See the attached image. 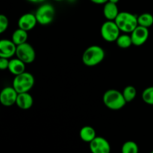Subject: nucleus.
I'll list each match as a JSON object with an SVG mask.
<instances>
[{
	"label": "nucleus",
	"mask_w": 153,
	"mask_h": 153,
	"mask_svg": "<svg viewBox=\"0 0 153 153\" xmlns=\"http://www.w3.org/2000/svg\"><path fill=\"white\" fill-rule=\"evenodd\" d=\"M105 52L101 46L93 45L87 48L82 55V62L87 67H95L102 62Z\"/></svg>",
	"instance_id": "1"
},
{
	"label": "nucleus",
	"mask_w": 153,
	"mask_h": 153,
	"mask_svg": "<svg viewBox=\"0 0 153 153\" xmlns=\"http://www.w3.org/2000/svg\"><path fill=\"white\" fill-rule=\"evenodd\" d=\"M102 100L105 105L113 111L120 110L127 103L123 93L116 89H110L105 91Z\"/></svg>",
	"instance_id": "2"
},
{
	"label": "nucleus",
	"mask_w": 153,
	"mask_h": 153,
	"mask_svg": "<svg viewBox=\"0 0 153 153\" xmlns=\"http://www.w3.org/2000/svg\"><path fill=\"white\" fill-rule=\"evenodd\" d=\"M114 22L121 31L126 34H131L138 25L137 16L128 11L120 12Z\"/></svg>",
	"instance_id": "3"
},
{
	"label": "nucleus",
	"mask_w": 153,
	"mask_h": 153,
	"mask_svg": "<svg viewBox=\"0 0 153 153\" xmlns=\"http://www.w3.org/2000/svg\"><path fill=\"white\" fill-rule=\"evenodd\" d=\"M34 85V77L31 73L24 72L21 74L15 76L12 86L18 94L29 92Z\"/></svg>",
	"instance_id": "4"
},
{
	"label": "nucleus",
	"mask_w": 153,
	"mask_h": 153,
	"mask_svg": "<svg viewBox=\"0 0 153 153\" xmlns=\"http://www.w3.org/2000/svg\"><path fill=\"white\" fill-rule=\"evenodd\" d=\"M34 14L37 23L42 25H47L52 23L55 19V9L51 4L44 3L39 6Z\"/></svg>",
	"instance_id": "5"
},
{
	"label": "nucleus",
	"mask_w": 153,
	"mask_h": 153,
	"mask_svg": "<svg viewBox=\"0 0 153 153\" xmlns=\"http://www.w3.org/2000/svg\"><path fill=\"white\" fill-rule=\"evenodd\" d=\"M120 30L114 21L107 20L102 25L100 34L103 40L108 43L116 42L120 35Z\"/></svg>",
	"instance_id": "6"
},
{
	"label": "nucleus",
	"mask_w": 153,
	"mask_h": 153,
	"mask_svg": "<svg viewBox=\"0 0 153 153\" xmlns=\"http://www.w3.org/2000/svg\"><path fill=\"white\" fill-rule=\"evenodd\" d=\"M16 56L25 64H31L36 58V52L33 46L26 42L17 46Z\"/></svg>",
	"instance_id": "7"
},
{
	"label": "nucleus",
	"mask_w": 153,
	"mask_h": 153,
	"mask_svg": "<svg viewBox=\"0 0 153 153\" xmlns=\"http://www.w3.org/2000/svg\"><path fill=\"white\" fill-rule=\"evenodd\" d=\"M18 93L13 86L5 87L0 93V102L5 107H10L16 104Z\"/></svg>",
	"instance_id": "8"
},
{
	"label": "nucleus",
	"mask_w": 153,
	"mask_h": 153,
	"mask_svg": "<svg viewBox=\"0 0 153 153\" xmlns=\"http://www.w3.org/2000/svg\"><path fill=\"white\" fill-rule=\"evenodd\" d=\"M130 35L132 40L133 45L135 46H140L144 44L149 38V28L138 25L130 34Z\"/></svg>",
	"instance_id": "9"
},
{
	"label": "nucleus",
	"mask_w": 153,
	"mask_h": 153,
	"mask_svg": "<svg viewBox=\"0 0 153 153\" xmlns=\"http://www.w3.org/2000/svg\"><path fill=\"white\" fill-rule=\"evenodd\" d=\"M90 150L91 153H110L111 145L105 137L97 136L90 143Z\"/></svg>",
	"instance_id": "10"
},
{
	"label": "nucleus",
	"mask_w": 153,
	"mask_h": 153,
	"mask_svg": "<svg viewBox=\"0 0 153 153\" xmlns=\"http://www.w3.org/2000/svg\"><path fill=\"white\" fill-rule=\"evenodd\" d=\"M17 46L8 39H2L0 40V58H11L13 55H16Z\"/></svg>",
	"instance_id": "11"
},
{
	"label": "nucleus",
	"mask_w": 153,
	"mask_h": 153,
	"mask_svg": "<svg viewBox=\"0 0 153 153\" xmlns=\"http://www.w3.org/2000/svg\"><path fill=\"white\" fill-rule=\"evenodd\" d=\"M37 24L35 14L32 13H26L22 14L18 20V27L19 28L29 31L32 30Z\"/></svg>",
	"instance_id": "12"
},
{
	"label": "nucleus",
	"mask_w": 153,
	"mask_h": 153,
	"mask_svg": "<svg viewBox=\"0 0 153 153\" xmlns=\"http://www.w3.org/2000/svg\"><path fill=\"white\" fill-rule=\"evenodd\" d=\"M33 103L34 100L32 96L28 92L18 94L16 102V105L18 108L22 110H28L32 107Z\"/></svg>",
	"instance_id": "13"
},
{
	"label": "nucleus",
	"mask_w": 153,
	"mask_h": 153,
	"mask_svg": "<svg viewBox=\"0 0 153 153\" xmlns=\"http://www.w3.org/2000/svg\"><path fill=\"white\" fill-rule=\"evenodd\" d=\"M120 12V11H119L117 4H114V3L108 1L107 3L104 4V7H103V15H104L105 18L107 20L114 21Z\"/></svg>",
	"instance_id": "14"
},
{
	"label": "nucleus",
	"mask_w": 153,
	"mask_h": 153,
	"mask_svg": "<svg viewBox=\"0 0 153 153\" xmlns=\"http://www.w3.org/2000/svg\"><path fill=\"white\" fill-rule=\"evenodd\" d=\"M25 63L18 58L10 59L8 66V71L13 76H17L21 73L25 72Z\"/></svg>",
	"instance_id": "15"
},
{
	"label": "nucleus",
	"mask_w": 153,
	"mask_h": 153,
	"mask_svg": "<svg viewBox=\"0 0 153 153\" xmlns=\"http://www.w3.org/2000/svg\"><path fill=\"white\" fill-rule=\"evenodd\" d=\"M79 136H80L82 140L90 143L97 137V132L92 126H85L81 128L80 131H79Z\"/></svg>",
	"instance_id": "16"
},
{
	"label": "nucleus",
	"mask_w": 153,
	"mask_h": 153,
	"mask_svg": "<svg viewBox=\"0 0 153 153\" xmlns=\"http://www.w3.org/2000/svg\"><path fill=\"white\" fill-rule=\"evenodd\" d=\"M11 40L16 46L26 43L28 40V31L22 28H17L12 34Z\"/></svg>",
	"instance_id": "17"
},
{
	"label": "nucleus",
	"mask_w": 153,
	"mask_h": 153,
	"mask_svg": "<svg viewBox=\"0 0 153 153\" xmlns=\"http://www.w3.org/2000/svg\"><path fill=\"white\" fill-rule=\"evenodd\" d=\"M116 43L118 47L121 48V49H128V48L131 47V45H133L131 35L126 34V33L120 34L118 37L117 40H116Z\"/></svg>",
	"instance_id": "18"
},
{
	"label": "nucleus",
	"mask_w": 153,
	"mask_h": 153,
	"mask_svg": "<svg viewBox=\"0 0 153 153\" xmlns=\"http://www.w3.org/2000/svg\"><path fill=\"white\" fill-rule=\"evenodd\" d=\"M138 25L149 28L153 25V16L149 13H143L137 16Z\"/></svg>",
	"instance_id": "19"
},
{
	"label": "nucleus",
	"mask_w": 153,
	"mask_h": 153,
	"mask_svg": "<svg viewBox=\"0 0 153 153\" xmlns=\"http://www.w3.org/2000/svg\"><path fill=\"white\" fill-rule=\"evenodd\" d=\"M122 93L126 102H132L137 96V90L132 85H128L125 87Z\"/></svg>",
	"instance_id": "20"
},
{
	"label": "nucleus",
	"mask_w": 153,
	"mask_h": 153,
	"mask_svg": "<svg viewBox=\"0 0 153 153\" xmlns=\"http://www.w3.org/2000/svg\"><path fill=\"white\" fill-rule=\"evenodd\" d=\"M121 152L122 153H138L139 147L138 145L132 140H128L126 141L123 144L121 148Z\"/></svg>",
	"instance_id": "21"
},
{
	"label": "nucleus",
	"mask_w": 153,
	"mask_h": 153,
	"mask_svg": "<svg viewBox=\"0 0 153 153\" xmlns=\"http://www.w3.org/2000/svg\"><path fill=\"white\" fill-rule=\"evenodd\" d=\"M143 101L150 105H153V86L148 87L141 94Z\"/></svg>",
	"instance_id": "22"
},
{
	"label": "nucleus",
	"mask_w": 153,
	"mask_h": 153,
	"mask_svg": "<svg viewBox=\"0 0 153 153\" xmlns=\"http://www.w3.org/2000/svg\"><path fill=\"white\" fill-rule=\"evenodd\" d=\"M9 25V20L7 16L4 14L0 15V33L2 34L7 29Z\"/></svg>",
	"instance_id": "23"
},
{
	"label": "nucleus",
	"mask_w": 153,
	"mask_h": 153,
	"mask_svg": "<svg viewBox=\"0 0 153 153\" xmlns=\"http://www.w3.org/2000/svg\"><path fill=\"white\" fill-rule=\"evenodd\" d=\"M10 59L5 58H0V69L1 70H7L9 66Z\"/></svg>",
	"instance_id": "24"
},
{
	"label": "nucleus",
	"mask_w": 153,
	"mask_h": 153,
	"mask_svg": "<svg viewBox=\"0 0 153 153\" xmlns=\"http://www.w3.org/2000/svg\"><path fill=\"white\" fill-rule=\"evenodd\" d=\"M91 1L96 4H105L108 1V0H91Z\"/></svg>",
	"instance_id": "25"
},
{
	"label": "nucleus",
	"mask_w": 153,
	"mask_h": 153,
	"mask_svg": "<svg viewBox=\"0 0 153 153\" xmlns=\"http://www.w3.org/2000/svg\"><path fill=\"white\" fill-rule=\"evenodd\" d=\"M28 1L31 3H34V4H40V3L44 2L46 0H27Z\"/></svg>",
	"instance_id": "26"
},
{
	"label": "nucleus",
	"mask_w": 153,
	"mask_h": 153,
	"mask_svg": "<svg viewBox=\"0 0 153 153\" xmlns=\"http://www.w3.org/2000/svg\"><path fill=\"white\" fill-rule=\"evenodd\" d=\"M108 1H110V2H112V3H114V4H117V3L120 1V0H108Z\"/></svg>",
	"instance_id": "27"
},
{
	"label": "nucleus",
	"mask_w": 153,
	"mask_h": 153,
	"mask_svg": "<svg viewBox=\"0 0 153 153\" xmlns=\"http://www.w3.org/2000/svg\"><path fill=\"white\" fill-rule=\"evenodd\" d=\"M56 1H64V0H55Z\"/></svg>",
	"instance_id": "28"
},
{
	"label": "nucleus",
	"mask_w": 153,
	"mask_h": 153,
	"mask_svg": "<svg viewBox=\"0 0 153 153\" xmlns=\"http://www.w3.org/2000/svg\"><path fill=\"white\" fill-rule=\"evenodd\" d=\"M150 153H153V150H152V152H151Z\"/></svg>",
	"instance_id": "29"
}]
</instances>
